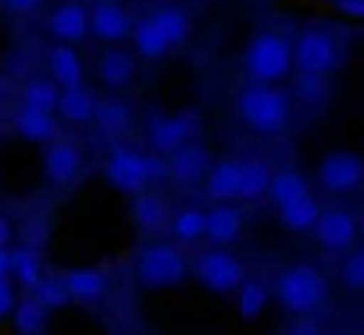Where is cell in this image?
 I'll list each match as a JSON object with an SVG mask.
<instances>
[{
    "label": "cell",
    "mask_w": 364,
    "mask_h": 335,
    "mask_svg": "<svg viewBox=\"0 0 364 335\" xmlns=\"http://www.w3.org/2000/svg\"><path fill=\"white\" fill-rule=\"evenodd\" d=\"M243 68H247V75L254 79V82H279V79H286L289 75V68H293V43L282 36V33H272V29H264V33H257L250 43H247V50H243Z\"/></svg>",
    "instance_id": "obj_1"
},
{
    "label": "cell",
    "mask_w": 364,
    "mask_h": 335,
    "mask_svg": "<svg viewBox=\"0 0 364 335\" xmlns=\"http://www.w3.org/2000/svg\"><path fill=\"white\" fill-rule=\"evenodd\" d=\"M240 118L257 132H279L289 125V97L279 86L254 82L240 93Z\"/></svg>",
    "instance_id": "obj_2"
},
{
    "label": "cell",
    "mask_w": 364,
    "mask_h": 335,
    "mask_svg": "<svg viewBox=\"0 0 364 335\" xmlns=\"http://www.w3.org/2000/svg\"><path fill=\"white\" fill-rule=\"evenodd\" d=\"M275 296L286 310L293 314H307L314 310L321 300H325V278L311 268V264H296L289 271L279 275V285H275Z\"/></svg>",
    "instance_id": "obj_3"
},
{
    "label": "cell",
    "mask_w": 364,
    "mask_h": 335,
    "mask_svg": "<svg viewBox=\"0 0 364 335\" xmlns=\"http://www.w3.org/2000/svg\"><path fill=\"white\" fill-rule=\"evenodd\" d=\"M136 278L146 285V289H168V285H178L186 278V260L182 253L168 243H154L139 253L136 260Z\"/></svg>",
    "instance_id": "obj_4"
},
{
    "label": "cell",
    "mask_w": 364,
    "mask_h": 335,
    "mask_svg": "<svg viewBox=\"0 0 364 335\" xmlns=\"http://www.w3.org/2000/svg\"><path fill=\"white\" fill-rule=\"evenodd\" d=\"M339 61H343V50L328 29H307L293 43V65L307 75H328Z\"/></svg>",
    "instance_id": "obj_5"
},
{
    "label": "cell",
    "mask_w": 364,
    "mask_h": 335,
    "mask_svg": "<svg viewBox=\"0 0 364 335\" xmlns=\"http://www.w3.org/2000/svg\"><path fill=\"white\" fill-rule=\"evenodd\" d=\"M200 132V111L186 107V111H178V114H150L146 121V136L154 143L157 153H175L178 146H186L193 143Z\"/></svg>",
    "instance_id": "obj_6"
},
{
    "label": "cell",
    "mask_w": 364,
    "mask_h": 335,
    "mask_svg": "<svg viewBox=\"0 0 364 335\" xmlns=\"http://www.w3.org/2000/svg\"><path fill=\"white\" fill-rule=\"evenodd\" d=\"M104 179L122 190V193H143L146 182H150V172H146V153L132 150V146H114L111 157L104 160Z\"/></svg>",
    "instance_id": "obj_7"
},
{
    "label": "cell",
    "mask_w": 364,
    "mask_h": 335,
    "mask_svg": "<svg viewBox=\"0 0 364 335\" xmlns=\"http://www.w3.org/2000/svg\"><path fill=\"white\" fill-rule=\"evenodd\" d=\"M197 278L215 292H232L243 285V264L232 253H225V246H218L197 260Z\"/></svg>",
    "instance_id": "obj_8"
},
{
    "label": "cell",
    "mask_w": 364,
    "mask_h": 335,
    "mask_svg": "<svg viewBox=\"0 0 364 335\" xmlns=\"http://www.w3.org/2000/svg\"><path fill=\"white\" fill-rule=\"evenodd\" d=\"M318 179H321L325 190L346 193V190L360 186V179H364V160H360L357 153L336 150V153H328V157L318 164Z\"/></svg>",
    "instance_id": "obj_9"
},
{
    "label": "cell",
    "mask_w": 364,
    "mask_h": 335,
    "mask_svg": "<svg viewBox=\"0 0 364 335\" xmlns=\"http://www.w3.org/2000/svg\"><path fill=\"white\" fill-rule=\"evenodd\" d=\"M79 168H82V157H79V146L72 139H50L47 143L43 172H47L50 186H72L79 179Z\"/></svg>",
    "instance_id": "obj_10"
},
{
    "label": "cell",
    "mask_w": 364,
    "mask_h": 335,
    "mask_svg": "<svg viewBox=\"0 0 364 335\" xmlns=\"http://www.w3.org/2000/svg\"><path fill=\"white\" fill-rule=\"evenodd\" d=\"M208 168H211L208 150L197 139L186 143V146H178L175 153H168V179H175L178 186H197L208 175Z\"/></svg>",
    "instance_id": "obj_11"
},
{
    "label": "cell",
    "mask_w": 364,
    "mask_h": 335,
    "mask_svg": "<svg viewBox=\"0 0 364 335\" xmlns=\"http://www.w3.org/2000/svg\"><path fill=\"white\" fill-rule=\"evenodd\" d=\"M90 33L104 43H118L132 33V18L118 0H97V8L90 11Z\"/></svg>",
    "instance_id": "obj_12"
},
{
    "label": "cell",
    "mask_w": 364,
    "mask_h": 335,
    "mask_svg": "<svg viewBox=\"0 0 364 335\" xmlns=\"http://www.w3.org/2000/svg\"><path fill=\"white\" fill-rule=\"evenodd\" d=\"M47 29L50 36H58L61 43H79L86 33H90V11L86 4H79V0H65V4H58L47 18Z\"/></svg>",
    "instance_id": "obj_13"
},
{
    "label": "cell",
    "mask_w": 364,
    "mask_h": 335,
    "mask_svg": "<svg viewBox=\"0 0 364 335\" xmlns=\"http://www.w3.org/2000/svg\"><path fill=\"white\" fill-rule=\"evenodd\" d=\"M314 236H318V243L325 250H346L353 243V236H357V221L346 211H325L314 221Z\"/></svg>",
    "instance_id": "obj_14"
},
{
    "label": "cell",
    "mask_w": 364,
    "mask_h": 335,
    "mask_svg": "<svg viewBox=\"0 0 364 335\" xmlns=\"http://www.w3.org/2000/svg\"><path fill=\"white\" fill-rule=\"evenodd\" d=\"M61 282L68 289V300H79V303H97L107 292V275L100 268H72L61 275Z\"/></svg>",
    "instance_id": "obj_15"
},
{
    "label": "cell",
    "mask_w": 364,
    "mask_h": 335,
    "mask_svg": "<svg viewBox=\"0 0 364 335\" xmlns=\"http://www.w3.org/2000/svg\"><path fill=\"white\" fill-rule=\"evenodd\" d=\"M47 68H50L54 86H61V89H75V86H82V57H79L68 43L50 47V54H47Z\"/></svg>",
    "instance_id": "obj_16"
},
{
    "label": "cell",
    "mask_w": 364,
    "mask_h": 335,
    "mask_svg": "<svg viewBox=\"0 0 364 335\" xmlns=\"http://www.w3.org/2000/svg\"><path fill=\"white\" fill-rule=\"evenodd\" d=\"M204 214H208L204 236H208L215 246H229V243L240 239V232H243V214H240L236 207L218 204V207H211V211H204Z\"/></svg>",
    "instance_id": "obj_17"
},
{
    "label": "cell",
    "mask_w": 364,
    "mask_h": 335,
    "mask_svg": "<svg viewBox=\"0 0 364 335\" xmlns=\"http://www.w3.org/2000/svg\"><path fill=\"white\" fill-rule=\"evenodd\" d=\"M204 186L211 193V200H236L240 197V160H218L208 168Z\"/></svg>",
    "instance_id": "obj_18"
},
{
    "label": "cell",
    "mask_w": 364,
    "mask_h": 335,
    "mask_svg": "<svg viewBox=\"0 0 364 335\" xmlns=\"http://www.w3.org/2000/svg\"><path fill=\"white\" fill-rule=\"evenodd\" d=\"M15 132L26 136L29 143H50V139H58V121H54V114H47V111L22 107V111L15 114Z\"/></svg>",
    "instance_id": "obj_19"
},
{
    "label": "cell",
    "mask_w": 364,
    "mask_h": 335,
    "mask_svg": "<svg viewBox=\"0 0 364 335\" xmlns=\"http://www.w3.org/2000/svg\"><path fill=\"white\" fill-rule=\"evenodd\" d=\"M97 72H100L104 86L122 89V86H129V82H132V75H136V57H132V54H125V50H107V54H100Z\"/></svg>",
    "instance_id": "obj_20"
},
{
    "label": "cell",
    "mask_w": 364,
    "mask_h": 335,
    "mask_svg": "<svg viewBox=\"0 0 364 335\" xmlns=\"http://www.w3.org/2000/svg\"><path fill=\"white\" fill-rule=\"evenodd\" d=\"M132 43H136V54L139 57H146V61H161L171 47H168V40H164V33L154 26V18H139V26H132Z\"/></svg>",
    "instance_id": "obj_21"
},
{
    "label": "cell",
    "mask_w": 364,
    "mask_h": 335,
    "mask_svg": "<svg viewBox=\"0 0 364 335\" xmlns=\"http://www.w3.org/2000/svg\"><path fill=\"white\" fill-rule=\"evenodd\" d=\"M58 114L61 118H68V121H93V114H97V97L90 93V89H82V86H75V89H61V97H58Z\"/></svg>",
    "instance_id": "obj_22"
},
{
    "label": "cell",
    "mask_w": 364,
    "mask_h": 335,
    "mask_svg": "<svg viewBox=\"0 0 364 335\" xmlns=\"http://www.w3.org/2000/svg\"><path fill=\"white\" fill-rule=\"evenodd\" d=\"M150 18H154V26L164 33L168 47H178V43H186V40H190V15L182 11V8L164 4V8H157Z\"/></svg>",
    "instance_id": "obj_23"
},
{
    "label": "cell",
    "mask_w": 364,
    "mask_h": 335,
    "mask_svg": "<svg viewBox=\"0 0 364 335\" xmlns=\"http://www.w3.org/2000/svg\"><path fill=\"white\" fill-rule=\"evenodd\" d=\"M268 182H272V168L264 160H240V197L236 200H257L268 193Z\"/></svg>",
    "instance_id": "obj_24"
},
{
    "label": "cell",
    "mask_w": 364,
    "mask_h": 335,
    "mask_svg": "<svg viewBox=\"0 0 364 335\" xmlns=\"http://www.w3.org/2000/svg\"><path fill=\"white\" fill-rule=\"evenodd\" d=\"M11 278L22 285V289H36V282L43 278V260H40V250L33 246H18L11 250Z\"/></svg>",
    "instance_id": "obj_25"
},
{
    "label": "cell",
    "mask_w": 364,
    "mask_h": 335,
    "mask_svg": "<svg viewBox=\"0 0 364 335\" xmlns=\"http://www.w3.org/2000/svg\"><path fill=\"white\" fill-rule=\"evenodd\" d=\"M318 204L311 200V193L307 197H300V200H289V204H282L279 207V221L289 229V232H307V229H314V221H318Z\"/></svg>",
    "instance_id": "obj_26"
},
{
    "label": "cell",
    "mask_w": 364,
    "mask_h": 335,
    "mask_svg": "<svg viewBox=\"0 0 364 335\" xmlns=\"http://www.w3.org/2000/svg\"><path fill=\"white\" fill-rule=\"evenodd\" d=\"M268 197L275 200V207H282L289 200H300V197H307V179L300 172H293V168H286V172H272Z\"/></svg>",
    "instance_id": "obj_27"
},
{
    "label": "cell",
    "mask_w": 364,
    "mask_h": 335,
    "mask_svg": "<svg viewBox=\"0 0 364 335\" xmlns=\"http://www.w3.org/2000/svg\"><path fill=\"white\" fill-rule=\"evenodd\" d=\"M58 97H61V86H54V79H29L22 86V107H33V111L54 114L58 111Z\"/></svg>",
    "instance_id": "obj_28"
},
{
    "label": "cell",
    "mask_w": 364,
    "mask_h": 335,
    "mask_svg": "<svg viewBox=\"0 0 364 335\" xmlns=\"http://www.w3.org/2000/svg\"><path fill=\"white\" fill-rule=\"evenodd\" d=\"M47 314H50V310H47L40 300H33V296L18 300V303H15V328H18V335H43Z\"/></svg>",
    "instance_id": "obj_29"
},
{
    "label": "cell",
    "mask_w": 364,
    "mask_h": 335,
    "mask_svg": "<svg viewBox=\"0 0 364 335\" xmlns=\"http://www.w3.org/2000/svg\"><path fill=\"white\" fill-rule=\"evenodd\" d=\"M164 200L161 197H154V193H136V200H132V221L139 225V229H146V232H154V229H161L164 225Z\"/></svg>",
    "instance_id": "obj_30"
},
{
    "label": "cell",
    "mask_w": 364,
    "mask_h": 335,
    "mask_svg": "<svg viewBox=\"0 0 364 335\" xmlns=\"http://www.w3.org/2000/svg\"><path fill=\"white\" fill-rule=\"evenodd\" d=\"M93 121H97L107 136H122V132L132 125V114H129V107H125L122 100H104V104H97Z\"/></svg>",
    "instance_id": "obj_31"
},
{
    "label": "cell",
    "mask_w": 364,
    "mask_h": 335,
    "mask_svg": "<svg viewBox=\"0 0 364 335\" xmlns=\"http://www.w3.org/2000/svg\"><path fill=\"white\" fill-rule=\"evenodd\" d=\"M204 225H208V214L197 211V207H186V211H178V214L171 218V232H175V239H182V243L204 239Z\"/></svg>",
    "instance_id": "obj_32"
},
{
    "label": "cell",
    "mask_w": 364,
    "mask_h": 335,
    "mask_svg": "<svg viewBox=\"0 0 364 335\" xmlns=\"http://www.w3.org/2000/svg\"><path fill=\"white\" fill-rule=\"evenodd\" d=\"M33 300H40L47 310H58V307L72 303V300H68V289H65V282H61V275H43V278L36 282V289H33Z\"/></svg>",
    "instance_id": "obj_33"
},
{
    "label": "cell",
    "mask_w": 364,
    "mask_h": 335,
    "mask_svg": "<svg viewBox=\"0 0 364 335\" xmlns=\"http://www.w3.org/2000/svg\"><path fill=\"white\" fill-rule=\"evenodd\" d=\"M264 303H268V289H264L261 282H243V285H240V296H236L240 317L254 321V317L264 310Z\"/></svg>",
    "instance_id": "obj_34"
},
{
    "label": "cell",
    "mask_w": 364,
    "mask_h": 335,
    "mask_svg": "<svg viewBox=\"0 0 364 335\" xmlns=\"http://www.w3.org/2000/svg\"><path fill=\"white\" fill-rule=\"evenodd\" d=\"M296 97L307 104V107H318L328 100V75H307L300 72L296 75Z\"/></svg>",
    "instance_id": "obj_35"
},
{
    "label": "cell",
    "mask_w": 364,
    "mask_h": 335,
    "mask_svg": "<svg viewBox=\"0 0 364 335\" xmlns=\"http://www.w3.org/2000/svg\"><path fill=\"white\" fill-rule=\"evenodd\" d=\"M343 278L350 289H364V250H357L353 257H346L343 264Z\"/></svg>",
    "instance_id": "obj_36"
},
{
    "label": "cell",
    "mask_w": 364,
    "mask_h": 335,
    "mask_svg": "<svg viewBox=\"0 0 364 335\" xmlns=\"http://www.w3.org/2000/svg\"><path fill=\"white\" fill-rule=\"evenodd\" d=\"M40 4H43V0H4V8L15 11V15H33Z\"/></svg>",
    "instance_id": "obj_37"
},
{
    "label": "cell",
    "mask_w": 364,
    "mask_h": 335,
    "mask_svg": "<svg viewBox=\"0 0 364 335\" xmlns=\"http://www.w3.org/2000/svg\"><path fill=\"white\" fill-rule=\"evenodd\" d=\"M336 4H339V11H343V15H350V18L364 22V0H336Z\"/></svg>",
    "instance_id": "obj_38"
},
{
    "label": "cell",
    "mask_w": 364,
    "mask_h": 335,
    "mask_svg": "<svg viewBox=\"0 0 364 335\" xmlns=\"http://www.w3.org/2000/svg\"><path fill=\"white\" fill-rule=\"evenodd\" d=\"M0 278H11V250L0 246Z\"/></svg>",
    "instance_id": "obj_39"
},
{
    "label": "cell",
    "mask_w": 364,
    "mask_h": 335,
    "mask_svg": "<svg viewBox=\"0 0 364 335\" xmlns=\"http://www.w3.org/2000/svg\"><path fill=\"white\" fill-rule=\"evenodd\" d=\"M8 243H11V221H8L4 214H0V246L8 250Z\"/></svg>",
    "instance_id": "obj_40"
},
{
    "label": "cell",
    "mask_w": 364,
    "mask_h": 335,
    "mask_svg": "<svg viewBox=\"0 0 364 335\" xmlns=\"http://www.w3.org/2000/svg\"><path fill=\"white\" fill-rule=\"evenodd\" d=\"M293 335H318V331H314V324H307V321H304V324H296V328H293Z\"/></svg>",
    "instance_id": "obj_41"
},
{
    "label": "cell",
    "mask_w": 364,
    "mask_h": 335,
    "mask_svg": "<svg viewBox=\"0 0 364 335\" xmlns=\"http://www.w3.org/2000/svg\"><path fill=\"white\" fill-rule=\"evenodd\" d=\"M79 4H97V0H79Z\"/></svg>",
    "instance_id": "obj_42"
},
{
    "label": "cell",
    "mask_w": 364,
    "mask_h": 335,
    "mask_svg": "<svg viewBox=\"0 0 364 335\" xmlns=\"http://www.w3.org/2000/svg\"><path fill=\"white\" fill-rule=\"evenodd\" d=\"M0 321H4V314H0Z\"/></svg>",
    "instance_id": "obj_43"
}]
</instances>
